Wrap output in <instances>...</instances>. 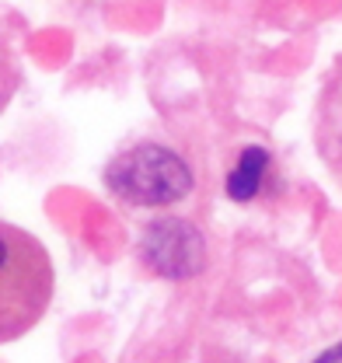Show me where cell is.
Listing matches in <instances>:
<instances>
[{
    "label": "cell",
    "mask_w": 342,
    "mask_h": 363,
    "mask_svg": "<svg viewBox=\"0 0 342 363\" xmlns=\"http://www.w3.org/2000/svg\"><path fill=\"white\" fill-rule=\"evenodd\" d=\"M56 272L45 245L0 220V346L28 335L53 304Z\"/></svg>",
    "instance_id": "6da1fadb"
},
{
    "label": "cell",
    "mask_w": 342,
    "mask_h": 363,
    "mask_svg": "<svg viewBox=\"0 0 342 363\" xmlns=\"http://www.w3.org/2000/svg\"><path fill=\"white\" fill-rule=\"evenodd\" d=\"M105 185L126 206H171L189 196L192 172L175 150L143 140L109 161Z\"/></svg>",
    "instance_id": "7a4b0ae2"
},
{
    "label": "cell",
    "mask_w": 342,
    "mask_h": 363,
    "mask_svg": "<svg viewBox=\"0 0 342 363\" xmlns=\"http://www.w3.org/2000/svg\"><path fill=\"white\" fill-rule=\"evenodd\" d=\"M143 259L165 276H189L203 266V238L185 220H161L143 238Z\"/></svg>",
    "instance_id": "3957f363"
},
{
    "label": "cell",
    "mask_w": 342,
    "mask_h": 363,
    "mask_svg": "<svg viewBox=\"0 0 342 363\" xmlns=\"http://www.w3.org/2000/svg\"><path fill=\"white\" fill-rule=\"evenodd\" d=\"M314 147L329 175L342 185V52L314 101Z\"/></svg>",
    "instance_id": "277c9868"
},
{
    "label": "cell",
    "mask_w": 342,
    "mask_h": 363,
    "mask_svg": "<svg viewBox=\"0 0 342 363\" xmlns=\"http://www.w3.org/2000/svg\"><path fill=\"white\" fill-rule=\"evenodd\" d=\"M265 172H269V154H265V147H245V154L238 157V168H234L231 179H227V196L248 203L258 192Z\"/></svg>",
    "instance_id": "5b68a950"
},
{
    "label": "cell",
    "mask_w": 342,
    "mask_h": 363,
    "mask_svg": "<svg viewBox=\"0 0 342 363\" xmlns=\"http://www.w3.org/2000/svg\"><path fill=\"white\" fill-rule=\"evenodd\" d=\"M18 88H21V63H18L14 49L0 39V116L11 105V98L18 94Z\"/></svg>",
    "instance_id": "8992f818"
},
{
    "label": "cell",
    "mask_w": 342,
    "mask_h": 363,
    "mask_svg": "<svg viewBox=\"0 0 342 363\" xmlns=\"http://www.w3.org/2000/svg\"><path fill=\"white\" fill-rule=\"evenodd\" d=\"M314 363H342V342H339V346H332L329 353H321Z\"/></svg>",
    "instance_id": "52a82bcc"
}]
</instances>
